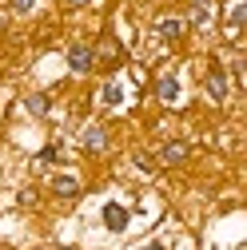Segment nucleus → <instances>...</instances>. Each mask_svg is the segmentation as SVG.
I'll list each match as a JSON object with an SVG mask.
<instances>
[{"mask_svg": "<svg viewBox=\"0 0 247 250\" xmlns=\"http://www.w3.org/2000/svg\"><path fill=\"white\" fill-rule=\"evenodd\" d=\"M196 8H207V0H196Z\"/></svg>", "mask_w": 247, "mask_h": 250, "instance_id": "obj_14", "label": "nucleus"}, {"mask_svg": "<svg viewBox=\"0 0 247 250\" xmlns=\"http://www.w3.org/2000/svg\"><path fill=\"white\" fill-rule=\"evenodd\" d=\"M104 143H108L104 127H88V131H84V147H88V151H104Z\"/></svg>", "mask_w": 247, "mask_h": 250, "instance_id": "obj_6", "label": "nucleus"}, {"mask_svg": "<svg viewBox=\"0 0 247 250\" xmlns=\"http://www.w3.org/2000/svg\"><path fill=\"white\" fill-rule=\"evenodd\" d=\"M160 100H164V104H175V100H179V80H175V76H164V80H160Z\"/></svg>", "mask_w": 247, "mask_h": 250, "instance_id": "obj_5", "label": "nucleus"}, {"mask_svg": "<svg viewBox=\"0 0 247 250\" xmlns=\"http://www.w3.org/2000/svg\"><path fill=\"white\" fill-rule=\"evenodd\" d=\"M140 250H164V246H156V242H148V246H140Z\"/></svg>", "mask_w": 247, "mask_h": 250, "instance_id": "obj_13", "label": "nucleus"}, {"mask_svg": "<svg viewBox=\"0 0 247 250\" xmlns=\"http://www.w3.org/2000/svg\"><path fill=\"white\" fill-rule=\"evenodd\" d=\"M207 96L220 104V100H227V76L220 72V68H211V76H207Z\"/></svg>", "mask_w": 247, "mask_h": 250, "instance_id": "obj_2", "label": "nucleus"}, {"mask_svg": "<svg viewBox=\"0 0 247 250\" xmlns=\"http://www.w3.org/2000/svg\"><path fill=\"white\" fill-rule=\"evenodd\" d=\"M28 111H32V115H44V111H48V100H44V96H28Z\"/></svg>", "mask_w": 247, "mask_h": 250, "instance_id": "obj_9", "label": "nucleus"}, {"mask_svg": "<svg viewBox=\"0 0 247 250\" xmlns=\"http://www.w3.org/2000/svg\"><path fill=\"white\" fill-rule=\"evenodd\" d=\"M183 159H188V147L183 143H168L164 147V163H183Z\"/></svg>", "mask_w": 247, "mask_h": 250, "instance_id": "obj_7", "label": "nucleus"}, {"mask_svg": "<svg viewBox=\"0 0 247 250\" xmlns=\"http://www.w3.org/2000/svg\"><path fill=\"white\" fill-rule=\"evenodd\" d=\"M52 191L64 195V199H72V195H80V183H76L72 175H56V179H52Z\"/></svg>", "mask_w": 247, "mask_h": 250, "instance_id": "obj_4", "label": "nucleus"}, {"mask_svg": "<svg viewBox=\"0 0 247 250\" xmlns=\"http://www.w3.org/2000/svg\"><path fill=\"white\" fill-rule=\"evenodd\" d=\"M120 100H124V91H120L116 83H108V87H104V104H120Z\"/></svg>", "mask_w": 247, "mask_h": 250, "instance_id": "obj_10", "label": "nucleus"}, {"mask_svg": "<svg viewBox=\"0 0 247 250\" xmlns=\"http://www.w3.org/2000/svg\"><path fill=\"white\" fill-rule=\"evenodd\" d=\"M231 24H243V0H235V4H231Z\"/></svg>", "mask_w": 247, "mask_h": 250, "instance_id": "obj_11", "label": "nucleus"}, {"mask_svg": "<svg viewBox=\"0 0 247 250\" xmlns=\"http://www.w3.org/2000/svg\"><path fill=\"white\" fill-rule=\"evenodd\" d=\"M32 4H36V0H12V8H16V12H28Z\"/></svg>", "mask_w": 247, "mask_h": 250, "instance_id": "obj_12", "label": "nucleus"}, {"mask_svg": "<svg viewBox=\"0 0 247 250\" xmlns=\"http://www.w3.org/2000/svg\"><path fill=\"white\" fill-rule=\"evenodd\" d=\"M92 60H96V56H92V48H88V44H72V48H68V64H72V72H80V76H84V72L92 68Z\"/></svg>", "mask_w": 247, "mask_h": 250, "instance_id": "obj_1", "label": "nucleus"}, {"mask_svg": "<svg viewBox=\"0 0 247 250\" xmlns=\"http://www.w3.org/2000/svg\"><path fill=\"white\" fill-rule=\"evenodd\" d=\"M104 223H108V230H124L128 227V210H124L120 203H108L104 207Z\"/></svg>", "mask_w": 247, "mask_h": 250, "instance_id": "obj_3", "label": "nucleus"}, {"mask_svg": "<svg viewBox=\"0 0 247 250\" xmlns=\"http://www.w3.org/2000/svg\"><path fill=\"white\" fill-rule=\"evenodd\" d=\"M68 4H88V0H68Z\"/></svg>", "mask_w": 247, "mask_h": 250, "instance_id": "obj_15", "label": "nucleus"}, {"mask_svg": "<svg viewBox=\"0 0 247 250\" xmlns=\"http://www.w3.org/2000/svg\"><path fill=\"white\" fill-rule=\"evenodd\" d=\"M160 32H164L168 40H179V32H183V20H160Z\"/></svg>", "mask_w": 247, "mask_h": 250, "instance_id": "obj_8", "label": "nucleus"}]
</instances>
